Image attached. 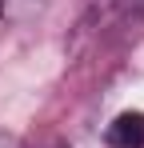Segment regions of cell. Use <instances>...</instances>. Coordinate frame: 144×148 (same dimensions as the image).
<instances>
[{
    "label": "cell",
    "instance_id": "obj_3",
    "mask_svg": "<svg viewBox=\"0 0 144 148\" xmlns=\"http://www.w3.org/2000/svg\"><path fill=\"white\" fill-rule=\"evenodd\" d=\"M0 4H4V0H0Z\"/></svg>",
    "mask_w": 144,
    "mask_h": 148
},
{
    "label": "cell",
    "instance_id": "obj_2",
    "mask_svg": "<svg viewBox=\"0 0 144 148\" xmlns=\"http://www.w3.org/2000/svg\"><path fill=\"white\" fill-rule=\"evenodd\" d=\"M0 148H20V144H16V136H8V132H0Z\"/></svg>",
    "mask_w": 144,
    "mask_h": 148
},
{
    "label": "cell",
    "instance_id": "obj_1",
    "mask_svg": "<svg viewBox=\"0 0 144 148\" xmlns=\"http://www.w3.org/2000/svg\"><path fill=\"white\" fill-rule=\"evenodd\" d=\"M108 148H144V112H120L104 132Z\"/></svg>",
    "mask_w": 144,
    "mask_h": 148
}]
</instances>
